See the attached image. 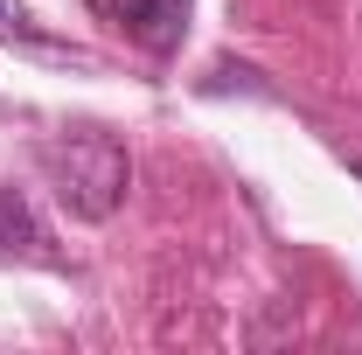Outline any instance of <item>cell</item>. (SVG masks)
Listing matches in <instances>:
<instances>
[{"mask_svg":"<svg viewBox=\"0 0 362 355\" xmlns=\"http://www.w3.org/2000/svg\"><path fill=\"white\" fill-rule=\"evenodd\" d=\"M49 161V181H56V195H63V209L70 216H112L119 209V195H126V146L112 133H70V139H56L42 153Z\"/></svg>","mask_w":362,"mask_h":355,"instance_id":"cell-1","label":"cell"},{"mask_svg":"<svg viewBox=\"0 0 362 355\" xmlns=\"http://www.w3.org/2000/svg\"><path fill=\"white\" fill-rule=\"evenodd\" d=\"M98 7L153 56H168L181 42V28H188V0H98Z\"/></svg>","mask_w":362,"mask_h":355,"instance_id":"cell-2","label":"cell"},{"mask_svg":"<svg viewBox=\"0 0 362 355\" xmlns=\"http://www.w3.org/2000/svg\"><path fill=\"white\" fill-rule=\"evenodd\" d=\"M14 35H28V21H21V7L0 0V42H14Z\"/></svg>","mask_w":362,"mask_h":355,"instance_id":"cell-3","label":"cell"},{"mask_svg":"<svg viewBox=\"0 0 362 355\" xmlns=\"http://www.w3.org/2000/svg\"><path fill=\"white\" fill-rule=\"evenodd\" d=\"M356 175H362V153H356Z\"/></svg>","mask_w":362,"mask_h":355,"instance_id":"cell-4","label":"cell"}]
</instances>
